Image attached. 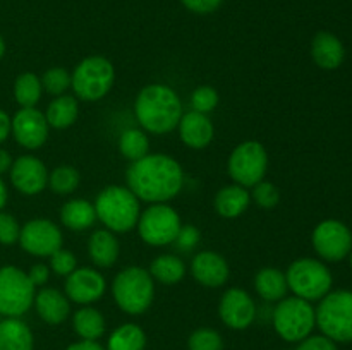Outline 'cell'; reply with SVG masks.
<instances>
[{"mask_svg":"<svg viewBox=\"0 0 352 350\" xmlns=\"http://www.w3.org/2000/svg\"><path fill=\"white\" fill-rule=\"evenodd\" d=\"M127 187L140 201L167 202L181 192L184 172L175 158L164 153H148L131 161L126 174Z\"/></svg>","mask_w":352,"mask_h":350,"instance_id":"1","label":"cell"},{"mask_svg":"<svg viewBox=\"0 0 352 350\" xmlns=\"http://www.w3.org/2000/svg\"><path fill=\"white\" fill-rule=\"evenodd\" d=\"M134 113L144 132L167 134L179 126L182 102L167 84H148L138 93Z\"/></svg>","mask_w":352,"mask_h":350,"instance_id":"2","label":"cell"},{"mask_svg":"<svg viewBox=\"0 0 352 350\" xmlns=\"http://www.w3.org/2000/svg\"><path fill=\"white\" fill-rule=\"evenodd\" d=\"M96 220L107 226V230L117 233H127L138 225L140 220V199L124 185H107L96 196Z\"/></svg>","mask_w":352,"mask_h":350,"instance_id":"3","label":"cell"},{"mask_svg":"<svg viewBox=\"0 0 352 350\" xmlns=\"http://www.w3.org/2000/svg\"><path fill=\"white\" fill-rule=\"evenodd\" d=\"M112 295L120 311L140 316L153 304L155 280L146 268L127 266L113 278Z\"/></svg>","mask_w":352,"mask_h":350,"instance_id":"4","label":"cell"},{"mask_svg":"<svg viewBox=\"0 0 352 350\" xmlns=\"http://www.w3.org/2000/svg\"><path fill=\"white\" fill-rule=\"evenodd\" d=\"M289 290L299 299L318 302L332 290L333 277L323 261L315 257H299L285 271Z\"/></svg>","mask_w":352,"mask_h":350,"instance_id":"5","label":"cell"},{"mask_svg":"<svg viewBox=\"0 0 352 350\" xmlns=\"http://www.w3.org/2000/svg\"><path fill=\"white\" fill-rule=\"evenodd\" d=\"M116 81V69L102 55L86 57L76 65L71 74V88L76 98L82 102H98L109 95Z\"/></svg>","mask_w":352,"mask_h":350,"instance_id":"6","label":"cell"},{"mask_svg":"<svg viewBox=\"0 0 352 350\" xmlns=\"http://www.w3.org/2000/svg\"><path fill=\"white\" fill-rule=\"evenodd\" d=\"M315 309L316 326L336 343L352 342V290H330Z\"/></svg>","mask_w":352,"mask_h":350,"instance_id":"7","label":"cell"},{"mask_svg":"<svg viewBox=\"0 0 352 350\" xmlns=\"http://www.w3.org/2000/svg\"><path fill=\"white\" fill-rule=\"evenodd\" d=\"M272 323L282 340L289 343H298L311 335L315 329V307L311 302L296 297V295L284 297L275 305Z\"/></svg>","mask_w":352,"mask_h":350,"instance_id":"8","label":"cell"},{"mask_svg":"<svg viewBox=\"0 0 352 350\" xmlns=\"http://www.w3.org/2000/svg\"><path fill=\"white\" fill-rule=\"evenodd\" d=\"M36 287L17 266L0 268V316L21 318L33 305Z\"/></svg>","mask_w":352,"mask_h":350,"instance_id":"9","label":"cell"},{"mask_svg":"<svg viewBox=\"0 0 352 350\" xmlns=\"http://www.w3.org/2000/svg\"><path fill=\"white\" fill-rule=\"evenodd\" d=\"M136 226L144 244L162 247L174 244L182 223L181 216L172 206L165 202H153L141 213Z\"/></svg>","mask_w":352,"mask_h":350,"instance_id":"10","label":"cell"},{"mask_svg":"<svg viewBox=\"0 0 352 350\" xmlns=\"http://www.w3.org/2000/svg\"><path fill=\"white\" fill-rule=\"evenodd\" d=\"M230 178L243 187H254L268 170V153L258 141H244L237 144L227 161Z\"/></svg>","mask_w":352,"mask_h":350,"instance_id":"11","label":"cell"},{"mask_svg":"<svg viewBox=\"0 0 352 350\" xmlns=\"http://www.w3.org/2000/svg\"><path fill=\"white\" fill-rule=\"evenodd\" d=\"M316 254L327 263H339L349 256L352 249V232L339 220H323L315 226L311 235Z\"/></svg>","mask_w":352,"mask_h":350,"instance_id":"12","label":"cell"},{"mask_svg":"<svg viewBox=\"0 0 352 350\" xmlns=\"http://www.w3.org/2000/svg\"><path fill=\"white\" fill-rule=\"evenodd\" d=\"M19 246L33 256L50 257L62 247V230L52 220H30L21 226Z\"/></svg>","mask_w":352,"mask_h":350,"instance_id":"13","label":"cell"},{"mask_svg":"<svg viewBox=\"0 0 352 350\" xmlns=\"http://www.w3.org/2000/svg\"><path fill=\"white\" fill-rule=\"evenodd\" d=\"M48 126L45 113L38 108H21L10 119V132L17 144L26 150H38L48 139Z\"/></svg>","mask_w":352,"mask_h":350,"instance_id":"14","label":"cell"},{"mask_svg":"<svg viewBox=\"0 0 352 350\" xmlns=\"http://www.w3.org/2000/svg\"><path fill=\"white\" fill-rule=\"evenodd\" d=\"M219 314L227 328L246 329L256 319V302L243 288H229L220 299Z\"/></svg>","mask_w":352,"mask_h":350,"instance_id":"15","label":"cell"},{"mask_svg":"<svg viewBox=\"0 0 352 350\" xmlns=\"http://www.w3.org/2000/svg\"><path fill=\"white\" fill-rule=\"evenodd\" d=\"M107 280L100 271L89 266L76 268L65 278V295L69 301L81 305H89L98 302L105 295Z\"/></svg>","mask_w":352,"mask_h":350,"instance_id":"16","label":"cell"},{"mask_svg":"<svg viewBox=\"0 0 352 350\" xmlns=\"http://www.w3.org/2000/svg\"><path fill=\"white\" fill-rule=\"evenodd\" d=\"M10 182L24 196H36L48 185V170L43 161L31 154L14 160L10 167Z\"/></svg>","mask_w":352,"mask_h":350,"instance_id":"17","label":"cell"},{"mask_svg":"<svg viewBox=\"0 0 352 350\" xmlns=\"http://www.w3.org/2000/svg\"><path fill=\"white\" fill-rule=\"evenodd\" d=\"M191 275L198 283L208 288H219L229 280V263L213 250H201L191 261Z\"/></svg>","mask_w":352,"mask_h":350,"instance_id":"18","label":"cell"},{"mask_svg":"<svg viewBox=\"0 0 352 350\" xmlns=\"http://www.w3.org/2000/svg\"><path fill=\"white\" fill-rule=\"evenodd\" d=\"M177 129L182 143L192 150H203V148L208 146L213 141V134H215V127H213L208 115L195 112V110L182 113Z\"/></svg>","mask_w":352,"mask_h":350,"instance_id":"19","label":"cell"},{"mask_svg":"<svg viewBox=\"0 0 352 350\" xmlns=\"http://www.w3.org/2000/svg\"><path fill=\"white\" fill-rule=\"evenodd\" d=\"M34 309L38 316L43 319L47 325H60L67 319L71 312V304H69L67 295L62 294L57 288H41L34 294Z\"/></svg>","mask_w":352,"mask_h":350,"instance_id":"20","label":"cell"},{"mask_svg":"<svg viewBox=\"0 0 352 350\" xmlns=\"http://www.w3.org/2000/svg\"><path fill=\"white\" fill-rule=\"evenodd\" d=\"M311 57L320 69L336 71L346 58V48L333 33L320 31L311 41Z\"/></svg>","mask_w":352,"mask_h":350,"instance_id":"21","label":"cell"},{"mask_svg":"<svg viewBox=\"0 0 352 350\" xmlns=\"http://www.w3.org/2000/svg\"><path fill=\"white\" fill-rule=\"evenodd\" d=\"M120 246L116 233L110 230H96L88 240V254L93 264L98 268H110L119 259Z\"/></svg>","mask_w":352,"mask_h":350,"instance_id":"22","label":"cell"},{"mask_svg":"<svg viewBox=\"0 0 352 350\" xmlns=\"http://www.w3.org/2000/svg\"><path fill=\"white\" fill-rule=\"evenodd\" d=\"M215 211L222 218H239L251 205V194L243 185H226L215 196Z\"/></svg>","mask_w":352,"mask_h":350,"instance_id":"23","label":"cell"},{"mask_svg":"<svg viewBox=\"0 0 352 350\" xmlns=\"http://www.w3.org/2000/svg\"><path fill=\"white\" fill-rule=\"evenodd\" d=\"M34 336L19 318L0 319V350H33Z\"/></svg>","mask_w":352,"mask_h":350,"instance_id":"24","label":"cell"},{"mask_svg":"<svg viewBox=\"0 0 352 350\" xmlns=\"http://www.w3.org/2000/svg\"><path fill=\"white\" fill-rule=\"evenodd\" d=\"M254 288L263 301L278 302L287 297V278L284 271L278 268H261L254 277Z\"/></svg>","mask_w":352,"mask_h":350,"instance_id":"25","label":"cell"},{"mask_svg":"<svg viewBox=\"0 0 352 350\" xmlns=\"http://www.w3.org/2000/svg\"><path fill=\"white\" fill-rule=\"evenodd\" d=\"M60 222L65 229L81 232L88 230L96 222V211L88 199H71L60 208Z\"/></svg>","mask_w":352,"mask_h":350,"instance_id":"26","label":"cell"},{"mask_svg":"<svg viewBox=\"0 0 352 350\" xmlns=\"http://www.w3.org/2000/svg\"><path fill=\"white\" fill-rule=\"evenodd\" d=\"M72 328H74L76 335L81 340L96 342V340L105 335L107 323L98 309L91 307V305H85V307L78 309L72 316Z\"/></svg>","mask_w":352,"mask_h":350,"instance_id":"27","label":"cell"},{"mask_svg":"<svg viewBox=\"0 0 352 350\" xmlns=\"http://www.w3.org/2000/svg\"><path fill=\"white\" fill-rule=\"evenodd\" d=\"M78 117L79 103L76 96L71 95L55 96L50 105L47 106V112H45L48 126L54 127V129H67L78 120Z\"/></svg>","mask_w":352,"mask_h":350,"instance_id":"28","label":"cell"},{"mask_svg":"<svg viewBox=\"0 0 352 350\" xmlns=\"http://www.w3.org/2000/svg\"><path fill=\"white\" fill-rule=\"evenodd\" d=\"M148 271L153 280L164 285H175L186 277V264L181 257L174 254H162L151 261Z\"/></svg>","mask_w":352,"mask_h":350,"instance_id":"29","label":"cell"},{"mask_svg":"<svg viewBox=\"0 0 352 350\" xmlns=\"http://www.w3.org/2000/svg\"><path fill=\"white\" fill-rule=\"evenodd\" d=\"M146 333L134 323H126L113 329L107 342V350H144Z\"/></svg>","mask_w":352,"mask_h":350,"instance_id":"30","label":"cell"},{"mask_svg":"<svg viewBox=\"0 0 352 350\" xmlns=\"http://www.w3.org/2000/svg\"><path fill=\"white\" fill-rule=\"evenodd\" d=\"M43 86L41 79L33 72H23L14 82V98L19 103L21 108H33L41 100Z\"/></svg>","mask_w":352,"mask_h":350,"instance_id":"31","label":"cell"},{"mask_svg":"<svg viewBox=\"0 0 352 350\" xmlns=\"http://www.w3.org/2000/svg\"><path fill=\"white\" fill-rule=\"evenodd\" d=\"M119 151L129 161L141 160L150 153V139L143 129H126L119 137Z\"/></svg>","mask_w":352,"mask_h":350,"instance_id":"32","label":"cell"},{"mask_svg":"<svg viewBox=\"0 0 352 350\" xmlns=\"http://www.w3.org/2000/svg\"><path fill=\"white\" fill-rule=\"evenodd\" d=\"M79 180V172L74 167L69 165H60V167L54 168L52 174H48V187L55 192V194L67 196L78 189Z\"/></svg>","mask_w":352,"mask_h":350,"instance_id":"33","label":"cell"},{"mask_svg":"<svg viewBox=\"0 0 352 350\" xmlns=\"http://www.w3.org/2000/svg\"><path fill=\"white\" fill-rule=\"evenodd\" d=\"M40 79L43 91H47L52 96L65 95V91L71 88V74L64 67L48 69Z\"/></svg>","mask_w":352,"mask_h":350,"instance_id":"34","label":"cell"},{"mask_svg":"<svg viewBox=\"0 0 352 350\" xmlns=\"http://www.w3.org/2000/svg\"><path fill=\"white\" fill-rule=\"evenodd\" d=\"M188 350H223V340L217 329L198 328L189 335Z\"/></svg>","mask_w":352,"mask_h":350,"instance_id":"35","label":"cell"},{"mask_svg":"<svg viewBox=\"0 0 352 350\" xmlns=\"http://www.w3.org/2000/svg\"><path fill=\"white\" fill-rule=\"evenodd\" d=\"M251 189H253V191H251V199H253L260 208L272 209L278 205V201H280V191H278L277 185L272 184V182L261 180Z\"/></svg>","mask_w":352,"mask_h":350,"instance_id":"36","label":"cell"},{"mask_svg":"<svg viewBox=\"0 0 352 350\" xmlns=\"http://www.w3.org/2000/svg\"><path fill=\"white\" fill-rule=\"evenodd\" d=\"M219 105V93L212 86H198L191 95V106L195 112L208 115Z\"/></svg>","mask_w":352,"mask_h":350,"instance_id":"37","label":"cell"},{"mask_svg":"<svg viewBox=\"0 0 352 350\" xmlns=\"http://www.w3.org/2000/svg\"><path fill=\"white\" fill-rule=\"evenodd\" d=\"M76 268H78V259H76L74 253H71L69 249L60 247L50 256V270L58 277L67 278Z\"/></svg>","mask_w":352,"mask_h":350,"instance_id":"38","label":"cell"},{"mask_svg":"<svg viewBox=\"0 0 352 350\" xmlns=\"http://www.w3.org/2000/svg\"><path fill=\"white\" fill-rule=\"evenodd\" d=\"M21 225L10 213L0 211V244L3 246H12L19 242Z\"/></svg>","mask_w":352,"mask_h":350,"instance_id":"39","label":"cell"},{"mask_svg":"<svg viewBox=\"0 0 352 350\" xmlns=\"http://www.w3.org/2000/svg\"><path fill=\"white\" fill-rule=\"evenodd\" d=\"M201 240V232H199L198 226L195 225H182L179 230L177 237H175L174 244L181 250H192Z\"/></svg>","mask_w":352,"mask_h":350,"instance_id":"40","label":"cell"},{"mask_svg":"<svg viewBox=\"0 0 352 350\" xmlns=\"http://www.w3.org/2000/svg\"><path fill=\"white\" fill-rule=\"evenodd\" d=\"M296 350H337V345L325 335H309L298 342Z\"/></svg>","mask_w":352,"mask_h":350,"instance_id":"41","label":"cell"},{"mask_svg":"<svg viewBox=\"0 0 352 350\" xmlns=\"http://www.w3.org/2000/svg\"><path fill=\"white\" fill-rule=\"evenodd\" d=\"M186 9L196 14H210L220 7L223 0H181Z\"/></svg>","mask_w":352,"mask_h":350,"instance_id":"42","label":"cell"},{"mask_svg":"<svg viewBox=\"0 0 352 350\" xmlns=\"http://www.w3.org/2000/svg\"><path fill=\"white\" fill-rule=\"evenodd\" d=\"M28 278H30L34 287H43L48 281V278H50V266L41 263L33 264L31 270L28 271Z\"/></svg>","mask_w":352,"mask_h":350,"instance_id":"43","label":"cell"},{"mask_svg":"<svg viewBox=\"0 0 352 350\" xmlns=\"http://www.w3.org/2000/svg\"><path fill=\"white\" fill-rule=\"evenodd\" d=\"M65 350H107V349L100 345L98 342H91V340H79V342L71 343Z\"/></svg>","mask_w":352,"mask_h":350,"instance_id":"44","label":"cell"},{"mask_svg":"<svg viewBox=\"0 0 352 350\" xmlns=\"http://www.w3.org/2000/svg\"><path fill=\"white\" fill-rule=\"evenodd\" d=\"M10 134V117L3 110H0V144L9 137Z\"/></svg>","mask_w":352,"mask_h":350,"instance_id":"45","label":"cell"},{"mask_svg":"<svg viewBox=\"0 0 352 350\" xmlns=\"http://www.w3.org/2000/svg\"><path fill=\"white\" fill-rule=\"evenodd\" d=\"M14 160L12 156H10L9 151L6 150H0V175L6 174V172L10 170V167H12Z\"/></svg>","mask_w":352,"mask_h":350,"instance_id":"46","label":"cell"},{"mask_svg":"<svg viewBox=\"0 0 352 350\" xmlns=\"http://www.w3.org/2000/svg\"><path fill=\"white\" fill-rule=\"evenodd\" d=\"M7 196H9V194H7V185L3 184V180L0 178V211H2L3 206H6Z\"/></svg>","mask_w":352,"mask_h":350,"instance_id":"47","label":"cell"},{"mask_svg":"<svg viewBox=\"0 0 352 350\" xmlns=\"http://www.w3.org/2000/svg\"><path fill=\"white\" fill-rule=\"evenodd\" d=\"M3 54H6V43H3V38L0 36V58L3 57Z\"/></svg>","mask_w":352,"mask_h":350,"instance_id":"48","label":"cell"},{"mask_svg":"<svg viewBox=\"0 0 352 350\" xmlns=\"http://www.w3.org/2000/svg\"><path fill=\"white\" fill-rule=\"evenodd\" d=\"M347 257H349V263H351V268H352V249H351V253H349V256H347Z\"/></svg>","mask_w":352,"mask_h":350,"instance_id":"49","label":"cell"}]
</instances>
